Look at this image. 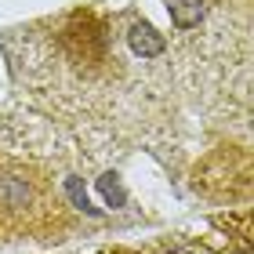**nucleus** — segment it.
<instances>
[{"label":"nucleus","instance_id":"4","mask_svg":"<svg viewBox=\"0 0 254 254\" xmlns=\"http://www.w3.org/2000/svg\"><path fill=\"white\" fill-rule=\"evenodd\" d=\"M109 254H138V251H109Z\"/></svg>","mask_w":254,"mask_h":254},{"label":"nucleus","instance_id":"2","mask_svg":"<svg viewBox=\"0 0 254 254\" xmlns=\"http://www.w3.org/2000/svg\"><path fill=\"white\" fill-rule=\"evenodd\" d=\"M171 18L178 29H192L203 18V0H171Z\"/></svg>","mask_w":254,"mask_h":254},{"label":"nucleus","instance_id":"3","mask_svg":"<svg viewBox=\"0 0 254 254\" xmlns=\"http://www.w3.org/2000/svg\"><path fill=\"white\" fill-rule=\"evenodd\" d=\"M102 192L109 196V203H120V200H124L120 189H117V182H109V178H102Z\"/></svg>","mask_w":254,"mask_h":254},{"label":"nucleus","instance_id":"1","mask_svg":"<svg viewBox=\"0 0 254 254\" xmlns=\"http://www.w3.org/2000/svg\"><path fill=\"white\" fill-rule=\"evenodd\" d=\"M167 40L160 37V33L153 26H145V22H138V26L131 29V51L142 55V59H156V55H164Z\"/></svg>","mask_w":254,"mask_h":254}]
</instances>
